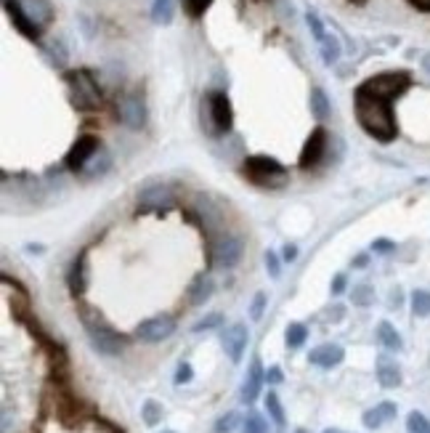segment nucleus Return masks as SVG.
Returning a JSON list of instances; mask_svg holds the SVG:
<instances>
[{
    "label": "nucleus",
    "instance_id": "nucleus-1",
    "mask_svg": "<svg viewBox=\"0 0 430 433\" xmlns=\"http://www.w3.org/2000/svg\"><path fill=\"white\" fill-rule=\"evenodd\" d=\"M353 107H356V120L372 138H377L382 144L393 141L398 136V125L393 120V109H391V98H382L377 93L364 91L361 85L353 93Z\"/></svg>",
    "mask_w": 430,
    "mask_h": 433
},
{
    "label": "nucleus",
    "instance_id": "nucleus-2",
    "mask_svg": "<svg viewBox=\"0 0 430 433\" xmlns=\"http://www.w3.org/2000/svg\"><path fill=\"white\" fill-rule=\"evenodd\" d=\"M80 316H83L85 332L91 337V346L104 356H117L119 351L128 346V337L117 332L115 327H109L104 322V316L88 306H80Z\"/></svg>",
    "mask_w": 430,
    "mask_h": 433
},
{
    "label": "nucleus",
    "instance_id": "nucleus-3",
    "mask_svg": "<svg viewBox=\"0 0 430 433\" xmlns=\"http://www.w3.org/2000/svg\"><path fill=\"white\" fill-rule=\"evenodd\" d=\"M242 173L247 176V181H252L255 186H271V189H279L289 181V170L274 160V157L266 155H255L245 160V168Z\"/></svg>",
    "mask_w": 430,
    "mask_h": 433
},
{
    "label": "nucleus",
    "instance_id": "nucleus-4",
    "mask_svg": "<svg viewBox=\"0 0 430 433\" xmlns=\"http://www.w3.org/2000/svg\"><path fill=\"white\" fill-rule=\"evenodd\" d=\"M202 122L207 133L215 136V138H221V136H226L231 131V125H234V112H231V104H228V96L223 91H213V93H207L202 101Z\"/></svg>",
    "mask_w": 430,
    "mask_h": 433
},
{
    "label": "nucleus",
    "instance_id": "nucleus-5",
    "mask_svg": "<svg viewBox=\"0 0 430 433\" xmlns=\"http://www.w3.org/2000/svg\"><path fill=\"white\" fill-rule=\"evenodd\" d=\"M67 85H70L72 104L80 112H98L104 98H101V88L96 83V77L88 70H77V72H67Z\"/></svg>",
    "mask_w": 430,
    "mask_h": 433
},
{
    "label": "nucleus",
    "instance_id": "nucleus-6",
    "mask_svg": "<svg viewBox=\"0 0 430 433\" xmlns=\"http://www.w3.org/2000/svg\"><path fill=\"white\" fill-rule=\"evenodd\" d=\"M364 91H370V93H377L382 98H391L393 101L398 93H404L406 88H409V75L406 72H385V75H377V77H370L367 83H361Z\"/></svg>",
    "mask_w": 430,
    "mask_h": 433
},
{
    "label": "nucleus",
    "instance_id": "nucleus-7",
    "mask_svg": "<svg viewBox=\"0 0 430 433\" xmlns=\"http://www.w3.org/2000/svg\"><path fill=\"white\" fill-rule=\"evenodd\" d=\"M117 117L131 131H141L146 125V104L138 93H122L117 98Z\"/></svg>",
    "mask_w": 430,
    "mask_h": 433
},
{
    "label": "nucleus",
    "instance_id": "nucleus-8",
    "mask_svg": "<svg viewBox=\"0 0 430 433\" xmlns=\"http://www.w3.org/2000/svg\"><path fill=\"white\" fill-rule=\"evenodd\" d=\"M327 144H330V133L324 131L322 125H319V128H313L311 136H308V141L303 144V152H300V160H298V168L300 170L316 168V165L324 160V155H327Z\"/></svg>",
    "mask_w": 430,
    "mask_h": 433
},
{
    "label": "nucleus",
    "instance_id": "nucleus-9",
    "mask_svg": "<svg viewBox=\"0 0 430 433\" xmlns=\"http://www.w3.org/2000/svg\"><path fill=\"white\" fill-rule=\"evenodd\" d=\"M98 149H101V146H98V138H96V136H80V138L72 144L70 152H67V157H64V168L72 170V173H80V170L93 160V155Z\"/></svg>",
    "mask_w": 430,
    "mask_h": 433
},
{
    "label": "nucleus",
    "instance_id": "nucleus-10",
    "mask_svg": "<svg viewBox=\"0 0 430 433\" xmlns=\"http://www.w3.org/2000/svg\"><path fill=\"white\" fill-rule=\"evenodd\" d=\"M176 332V319L173 316H152V319H143L141 325L136 327V337L143 340V343H159Z\"/></svg>",
    "mask_w": 430,
    "mask_h": 433
},
{
    "label": "nucleus",
    "instance_id": "nucleus-11",
    "mask_svg": "<svg viewBox=\"0 0 430 433\" xmlns=\"http://www.w3.org/2000/svg\"><path fill=\"white\" fill-rule=\"evenodd\" d=\"M247 340H250V332H247V327L245 325H231L221 332V343H223L228 359L234 361V364L242 361V354L247 349Z\"/></svg>",
    "mask_w": 430,
    "mask_h": 433
},
{
    "label": "nucleus",
    "instance_id": "nucleus-12",
    "mask_svg": "<svg viewBox=\"0 0 430 433\" xmlns=\"http://www.w3.org/2000/svg\"><path fill=\"white\" fill-rule=\"evenodd\" d=\"M239 258H242V240H239V237L226 234V237H221V240L215 242V247H213L215 266H221V269H231V266L239 264Z\"/></svg>",
    "mask_w": 430,
    "mask_h": 433
},
{
    "label": "nucleus",
    "instance_id": "nucleus-13",
    "mask_svg": "<svg viewBox=\"0 0 430 433\" xmlns=\"http://www.w3.org/2000/svg\"><path fill=\"white\" fill-rule=\"evenodd\" d=\"M67 287H70L72 298H83V292L88 290V250L77 253V258L70 264V271H67Z\"/></svg>",
    "mask_w": 430,
    "mask_h": 433
},
{
    "label": "nucleus",
    "instance_id": "nucleus-14",
    "mask_svg": "<svg viewBox=\"0 0 430 433\" xmlns=\"http://www.w3.org/2000/svg\"><path fill=\"white\" fill-rule=\"evenodd\" d=\"M173 202L176 200H173V192H170L167 183H152V186H146L138 194V205H141L143 210H165Z\"/></svg>",
    "mask_w": 430,
    "mask_h": 433
},
{
    "label": "nucleus",
    "instance_id": "nucleus-15",
    "mask_svg": "<svg viewBox=\"0 0 430 433\" xmlns=\"http://www.w3.org/2000/svg\"><path fill=\"white\" fill-rule=\"evenodd\" d=\"M263 383H266V373H263L261 359L255 356V359L250 361V370H247V377H245V383H242V401H245V404H252L255 399L261 396Z\"/></svg>",
    "mask_w": 430,
    "mask_h": 433
},
{
    "label": "nucleus",
    "instance_id": "nucleus-16",
    "mask_svg": "<svg viewBox=\"0 0 430 433\" xmlns=\"http://www.w3.org/2000/svg\"><path fill=\"white\" fill-rule=\"evenodd\" d=\"M6 13H8V19L13 22V27H16L24 37H30V40H40V27L24 13V8L19 6V0H6Z\"/></svg>",
    "mask_w": 430,
    "mask_h": 433
},
{
    "label": "nucleus",
    "instance_id": "nucleus-17",
    "mask_svg": "<svg viewBox=\"0 0 430 433\" xmlns=\"http://www.w3.org/2000/svg\"><path fill=\"white\" fill-rule=\"evenodd\" d=\"M343 359H346V351H343V346H334V343H324V346H319V349H313L308 354L311 364H316L322 370H332Z\"/></svg>",
    "mask_w": 430,
    "mask_h": 433
},
{
    "label": "nucleus",
    "instance_id": "nucleus-18",
    "mask_svg": "<svg viewBox=\"0 0 430 433\" xmlns=\"http://www.w3.org/2000/svg\"><path fill=\"white\" fill-rule=\"evenodd\" d=\"M396 404L393 401H380L377 407H372L364 412V418H361V422H364V428H370V431H374V428H380V425H385V422H391L396 418Z\"/></svg>",
    "mask_w": 430,
    "mask_h": 433
},
{
    "label": "nucleus",
    "instance_id": "nucleus-19",
    "mask_svg": "<svg viewBox=\"0 0 430 433\" xmlns=\"http://www.w3.org/2000/svg\"><path fill=\"white\" fill-rule=\"evenodd\" d=\"M19 6H22L24 13H27L40 30H43V27L51 22V16H53L51 6H48V0H19Z\"/></svg>",
    "mask_w": 430,
    "mask_h": 433
},
{
    "label": "nucleus",
    "instance_id": "nucleus-20",
    "mask_svg": "<svg viewBox=\"0 0 430 433\" xmlns=\"http://www.w3.org/2000/svg\"><path fill=\"white\" fill-rule=\"evenodd\" d=\"M377 380H380L382 388H398L401 385V370H398V364L380 356L377 359Z\"/></svg>",
    "mask_w": 430,
    "mask_h": 433
},
{
    "label": "nucleus",
    "instance_id": "nucleus-21",
    "mask_svg": "<svg viewBox=\"0 0 430 433\" xmlns=\"http://www.w3.org/2000/svg\"><path fill=\"white\" fill-rule=\"evenodd\" d=\"M213 287H215L213 279L200 274V277L191 282V287H189V303L191 306H202V303L213 295Z\"/></svg>",
    "mask_w": 430,
    "mask_h": 433
},
{
    "label": "nucleus",
    "instance_id": "nucleus-22",
    "mask_svg": "<svg viewBox=\"0 0 430 433\" xmlns=\"http://www.w3.org/2000/svg\"><path fill=\"white\" fill-rule=\"evenodd\" d=\"M109 168H112V157H109L107 152H101V149H98V152L93 155V160H91V162H88V165H85V168L80 170L77 176H83V179L91 181V179H98V176H104Z\"/></svg>",
    "mask_w": 430,
    "mask_h": 433
},
{
    "label": "nucleus",
    "instance_id": "nucleus-23",
    "mask_svg": "<svg viewBox=\"0 0 430 433\" xmlns=\"http://www.w3.org/2000/svg\"><path fill=\"white\" fill-rule=\"evenodd\" d=\"M377 340H380L388 351H401L404 349V340H401L398 330H396L391 322H380V325H377Z\"/></svg>",
    "mask_w": 430,
    "mask_h": 433
},
{
    "label": "nucleus",
    "instance_id": "nucleus-24",
    "mask_svg": "<svg viewBox=\"0 0 430 433\" xmlns=\"http://www.w3.org/2000/svg\"><path fill=\"white\" fill-rule=\"evenodd\" d=\"M311 112H313L316 120H327L330 112H332L330 98H327V93H324L322 88H313V91H311Z\"/></svg>",
    "mask_w": 430,
    "mask_h": 433
},
{
    "label": "nucleus",
    "instance_id": "nucleus-25",
    "mask_svg": "<svg viewBox=\"0 0 430 433\" xmlns=\"http://www.w3.org/2000/svg\"><path fill=\"white\" fill-rule=\"evenodd\" d=\"M306 337H308V327L300 325V322H292V325L287 327V332H285L287 349H300V346L306 343Z\"/></svg>",
    "mask_w": 430,
    "mask_h": 433
},
{
    "label": "nucleus",
    "instance_id": "nucleus-26",
    "mask_svg": "<svg viewBox=\"0 0 430 433\" xmlns=\"http://www.w3.org/2000/svg\"><path fill=\"white\" fill-rule=\"evenodd\" d=\"M319 46H322L324 64H334V61L340 59V40H337L334 35H330V32H327V37H324Z\"/></svg>",
    "mask_w": 430,
    "mask_h": 433
},
{
    "label": "nucleus",
    "instance_id": "nucleus-27",
    "mask_svg": "<svg viewBox=\"0 0 430 433\" xmlns=\"http://www.w3.org/2000/svg\"><path fill=\"white\" fill-rule=\"evenodd\" d=\"M152 19H155L157 25H170L173 22V0H155Z\"/></svg>",
    "mask_w": 430,
    "mask_h": 433
},
{
    "label": "nucleus",
    "instance_id": "nucleus-28",
    "mask_svg": "<svg viewBox=\"0 0 430 433\" xmlns=\"http://www.w3.org/2000/svg\"><path fill=\"white\" fill-rule=\"evenodd\" d=\"M412 314H415V316H430L428 290H415V292H412Z\"/></svg>",
    "mask_w": 430,
    "mask_h": 433
},
{
    "label": "nucleus",
    "instance_id": "nucleus-29",
    "mask_svg": "<svg viewBox=\"0 0 430 433\" xmlns=\"http://www.w3.org/2000/svg\"><path fill=\"white\" fill-rule=\"evenodd\" d=\"M266 409H268V415L276 425H285V409H282V401L274 391H268V396H266Z\"/></svg>",
    "mask_w": 430,
    "mask_h": 433
},
{
    "label": "nucleus",
    "instance_id": "nucleus-30",
    "mask_svg": "<svg viewBox=\"0 0 430 433\" xmlns=\"http://www.w3.org/2000/svg\"><path fill=\"white\" fill-rule=\"evenodd\" d=\"M242 433H268V422L263 420L258 412H250L242 422Z\"/></svg>",
    "mask_w": 430,
    "mask_h": 433
},
{
    "label": "nucleus",
    "instance_id": "nucleus-31",
    "mask_svg": "<svg viewBox=\"0 0 430 433\" xmlns=\"http://www.w3.org/2000/svg\"><path fill=\"white\" fill-rule=\"evenodd\" d=\"M406 431L409 433H430V422L422 412H409L406 418Z\"/></svg>",
    "mask_w": 430,
    "mask_h": 433
},
{
    "label": "nucleus",
    "instance_id": "nucleus-32",
    "mask_svg": "<svg viewBox=\"0 0 430 433\" xmlns=\"http://www.w3.org/2000/svg\"><path fill=\"white\" fill-rule=\"evenodd\" d=\"M351 298H353L356 306H372V303H374V290H372L370 285H358V287H353Z\"/></svg>",
    "mask_w": 430,
    "mask_h": 433
},
{
    "label": "nucleus",
    "instance_id": "nucleus-33",
    "mask_svg": "<svg viewBox=\"0 0 430 433\" xmlns=\"http://www.w3.org/2000/svg\"><path fill=\"white\" fill-rule=\"evenodd\" d=\"M141 418L146 425H157V422L162 420V407H159L157 401H146L141 409Z\"/></svg>",
    "mask_w": 430,
    "mask_h": 433
},
{
    "label": "nucleus",
    "instance_id": "nucleus-34",
    "mask_svg": "<svg viewBox=\"0 0 430 433\" xmlns=\"http://www.w3.org/2000/svg\"><path fill=\"white\" fill-rule=\"evenodd\" d=\"M306 22H308L311 32H313V37H316V43H322L324 37H327V30H324V22L319 19V13L308 11V13H306Z\"/></svg>",
    "mask_w": 430,
    "mask_h": 433
},
{
    "label": "nucleus",
    "instance_id": "nucleus-35",
    "mask_svg": "<svg viewBox=\"0 0 430 433\" xmlns=\"http://www.w3.org/2000/svg\"><path fill=\"white\" fill-rule=\"evenodd\" d=\"M237 425H239L237 412H226L223 418H218V422H215V433H231Z\"/></svg>",
    "mask_w": 430,
    "mask_h": 433
},
{
    "label": "nucleus",
    "instance_id": "nucleus-36",
    "mask_svg": "<svg viewBox=\"0 0 430 433\" xmlns=\"http://www.w3.org/2000/svg\"><path fill=\"white\" fill-rule=\"evenodd\" d=\"M221 322H223V316H221V314H210V316H204V319H200V322L194 325V332H204V330L221 327Z\"/></svg>",
    "mask_w": 430,
    "mask_h": 433
},
{
    "label": "nucleus",
    "instance_id": "nucleus-37",
    "mask_svg": "<svg viewBox=\"0 0 430 433\" xmlns=\"http://www.w3.org/2000/svg\"><path fill=\"white\" fill-rule=\"evenodd\" d=\"M266 269H268V274L274 279H279V274H282V264H279V255H276L274 250L266 253Z\"/></svg>",
    "mask_w": 430,
    "mask_h": 433
},
{
    "label": "nucleus",
    "instance_id": "nucleus-38",
    "mask_svg": "<svg viewBox=\"0 0 430 433\" xmlns=\"http://www.w3.org/2000/svg\"><path fill=\"white\" fill-rule=\"evenodd\" d=\"M210 3H213V0H186V13L197 19V16H202L204 8H207Z\"/></svg>",
    "mask_w": 430,
    "mask_h": 433
},
{
    "label": "nucleus",
    "instance_id": "nucleus-39",
    "mask_svg": "<svg viewBox=\"0 0 430 433\" xmlns=\"http://www.w3.org/2000/svg\"><path fill=\"white\" fill-rule=\"evenodd\" d=\"M263 309H266V292H258L255 298H252V306H250V319H261L263 316Z\"/></svg>",
    "mask_w": 430,
    "mask_h": 433
},
{
    "label": "nucleus",
    "instance_id": "nucleus-40",
    "mask_svg": "<svg viewBox=\"0 0 430 433\" xmlns=\"http://www.w3.org/2000/svg\"><path fill=\"white\" fill-rule=\"evenodd\" d=\"M396 250V242H391V240H374L372 242V253H377V255H391Z\"/></svg>",
    "mask_w": 430,
    "mask_h": 433
},
{
    "label": "nucleus",
    "instance_id": "nucleus-41",
    "mask_svg": "<svg viewBox=\"0 0 430 433\" xmlns=\"http://www.w3.org/2000/svg\"><path fill=\"white\" fill-rule=\"evenodd\" d=\"M191 377H194V370H191V364H189V361H181L178 370H176V383L183 385V383H189Z\"/></svg>",
    "mask_w": 430,
    "mask_h": 433
},
{
    "label": "nucleus",
    "instance_id": "nucleus-42",
    "mask_svg": "<svg viewBox=\"0 0 430 433\" xmlns=\"http://www.w3.org/2000/svg\"><path fill=\"white\" fill-rule=\"evenodd\" d=\"M346 285H348L346 274H334V279H332V295H340V292H346Z\"/></svg>",
    "mask_w": 430,
    "mask_h": 433
},
{
    "label": "nucleus",
    "instance_id": "nucleus-43",
    "mask_svg": "<svg viewBox=\"0 0 430 433\" xmlns=\"http://www.w3.org/2000/svg\"><path fill=\"white\" fill-rule=\"evenodd\" d=\"M282 380H285L282 370H279V367H268V373H266V383L276 385V383H282Z\"/></svg>",
    "mask_w": 430,
    "mask_h": 433
},
{
    "label": "nucleus",
    "instance_id": "nucleus-44",
    "mask_svg": "<svg viewBox=\"0 0 430 433\" xmlns=\"http://www.w3.org/2000/svg\"><path fill=\"white\" fill-rule=\"evenodd\" d=\"M282 258H285V261H289V264H292V261L298 258V247H295V245H285V250H282Z\"/></svg>",
    "mask_w": 430,
    "mask_h": 433
},
{
    "label": "nucleus",
    "instance_id": "nucleus-45",
    "mask_svg": "<svg viewBox=\"0 0 430 433\" xmlns=\"http://www.w3.org/2000/svg\"><path fill=\"white\" fill-rule=\"evenodd\" d=\"M96 425L101 428V431H107V433H122L119 428H115L112 422H107V420H101V418H96Z\"/></svg>",
    "mask_w": 430,
    "mask_h": 433
},
{
    "label": "nucleus",
    "instance_id": "nucleus-46",
    "mask_svg": "<svg viewBox=\"0 0 430 433\" xmlns=\"http://www.w3.org/2000/svg\"><path fill=\"white\" fill-rule=\"evenodd\" d=\"M367 264H370V255H356V258H353V266H356V269H364Z\"/></svg>",
    "mask_w": 430,
    "mask_h": 433
},
{
    "label": "nucleus",
    "instance_id": "nucleus-47",
    "mask_svg": "<svg viewBox=\"0 0 430 433\" xmlns=\"http://www.w3.org/2000/svg\"><path fill=\"white\" fill-rule=\"evenodd\" d=\"M422 67H425V72H430V53L422 56Z\"/></svg>",
    "mask_w": 430,
    "mask_h": 433
},
{
    "label": "nucleus",
    "instance_id": "nucleus-48",
    "mask_svg": "<svg viewBox=\"0 0 430 433\" xmlns=\"http://www.w3.org/2000/svg\"><path fill=\"white\" fill-rule=\"evenodd\" d=\"M27 250H30V253H43V247H40V245H30Z\"/></svg>",
    "mask_w": 430,
    "mask_h": 433
},
{
    "label": "nucleus",
    "instance_id": "nucleus-49",
    "mask_svg": "<svg viewBox=\"0 0 430 433\" xmlns=\"http://www.w3.org/2000/svg\"><path fill=\"white\" fill-rule=\"evenodd\" d=\"M324 433H343V431H337V428H327Z\"/></svg>",
    "mask_w": 430,
    "mask_h": 433
},
{
    "label": "nucleus",
    "instance_id": "nucleus-50",
    "mask_svg": "<svg viewBox=\"0 0 430 433\" xmlns=\"http://www.w3.org/2000/svg\"><path fill=\"white\" fill-rule=\"evenodd\" d=\"M295 433H308V431H303V428H298V431H295Z\"/></svg>",
    "mask_w": 430,
    "mask_h": 433
},
{
    "label": "nucleus",
    "instance_id": "nucleus-51",
    "mask_svg": "<svg viewBox=\"0 0 430 433\" xmlns=\"http://www.w3.org/2000/svg\"><path fill=\"white\" fill-rule=\"evenodd\" d=\"M165 433H173V431H165Z\"/></svg>",
    "mask_w": 430,
    "mask_h": 433
}]
</instances>
